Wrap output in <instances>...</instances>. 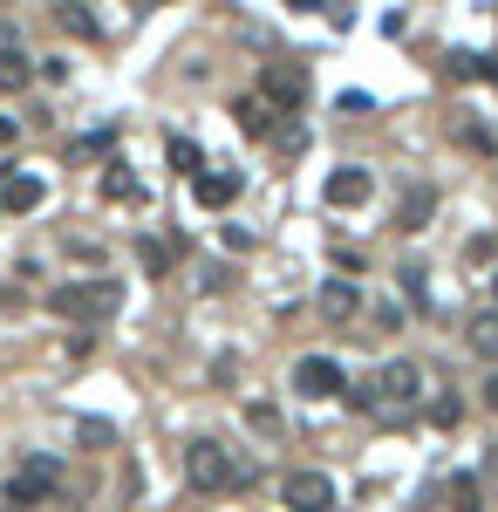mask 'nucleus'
<instances>
[{"instance_id": "1", "label": "nucleus", "mask_w": 498, "mask_h": 512, "mask_svg": "<svg viewBox=\"0 0 498 512\" xmlns=\"http://www.w3.org/2000/svg\"><path fill=\"white\" fill-rule=\"evenodd\" d=\"M48 308L62 321H110L123 308V280H62L48 294Z\"/></svg>"}, {"instance_id": "2", "label": "nucleus", "mask_w": 498, "mask_h": 512, "mask_svg": "<svg viewBox=\"0 0 498 512\" xmlns=\"http://www.w3.org/2000/svg\"><path fill=\"white\" fill-rule=\"evenodd\" d=\"M185 478H192L198 492H226V485H246V465H232L226 444H212V437H198V444H185Z\"/></svg>"}, {"instance_id": "3", "label": "nucleus", "mask_w": 498, "mask_h": 512, "mask_svg": "<svg viewBox=\"0 0 498 512\" xmlns=\"http://www.w3.org/2000/svg\"><path fill=\"white\" fill-rule=\"evenodd\" d=\"M423 396V369L417 362H383V376H376V410H417Z\"/></svg>"}, {"instance_id": "4", "label": "nucleus", "mask_w": 498, "mask_h": 512, "mask_svg": "<svg viewBox=\"0 0 498 512\" xmlns=\"http://www.w3.org/2000/svg\"><path fill=\"white\" fill-rule=\"evenodd\" d=\"M287 512H328L335 506V478L328 472H287Z\"/></svg>"}, {"instance_id": "5", "label": "nucleus", "mask_w": 498, "mask_h": 512, "mask_svg": "<svg viewBox=\"0 0 498 512\" xmlns=\"http://www.w3.org/2000/svg\"><path fill=\"white\" fill-rule=\"evenodd\" d=\"M260 96H267L273 110H294L307 96V69L301 62H267V76H260Z\"/></svg>"}, {"instance_id": "6", "label": "nucleus", "mask_w": 498, "mask_h": 512, "mask_svg": "<svg viewBox=\"0 0 498 512\" xmlns=\"http://www.w3.org/2000/svg\"><path fill=\"white\" fill-rule=\"evenodd\" d=\"M294 390H301V396L348 390V383H342V362H335V355H301V362H294Z\"/></svg>"}, {"instance_id": "7", "label": "nucleus", "mask_w": 498, "mask_h": 512, "mask_svg": "<svg viewBox=\"0 0 498 512\" xmlns=\"http://www.w3.org/2000/svg\"><path fill=\"white\" fill-rule=\"evenodd\" d=\"M369 192H376V178H369L362 164H342V171H328V205H335V212H355V205H369Z\"/></svg>"}, {"instance_id": "8", "label": "nucleus", "mask_w": 498, "mask_h": 512, "mask_svg": "<svg viewBox=\"0 0 498 512\" xmlns=\"http://www.w3.org/2000/svg\"><path fill=\"white\" fill-rule=\"evenodd\" d=\"M48 492H55V465H48V458H28L21 472L7 478V499H14V506H41Z\"/></svg>"}, {"instance_id": "9", "label": "nucleus", "mask_w": 498, "mask_h": 512, "mask_svg": "<svg viewBox=\"0 0 498 512\" xmlns=\"http://www.w3.org/2000/svg\"><path fill=\"white\" fill-rule=\"evenodd\" d=\"M430 212H437V185H410V192L396 198V233H423L430 226Z\"/></svg>"}, {"instance_id": "10", "label": "nucleus", "mask_w": 498, "mask_h": 512, "mask_svg": "<svg viewBox=\"0 0 498 512\" xmlns=\"http://www.w3.org/2000/svg\"><path fill=\"white\" fill-rule=\"evenodd\" d=\"M192 198L205 212H226L232 198H239V171H198L192 178Z\"/></svg>"}, {"instance_id": "11", "label": "nucleus", "mask_w": 498, "mask_h": 512, "mask_svg": "<svg viewBox=\"0 0 498 512\" xmlns=\"http://www.w3.org/2000/svg\"><path fill=\"white\" fill-rule=\"evenodd\" d=\"M35 205H41L35 171H7V178H0V212H35Z\"/></svg>"}, {"instance_id": "12", "label": "nucleus", "mask_w": 498, "mask_h": 512, "mask_svg": "<svg viewBox=\"0 0 498 512\" xmlns=\"http://www.w3.org/2000/svg\"><path fill=\"white\" fill-rule=\"evenodd\" d=\"M464 342H471V355L498 362V308H478V315L464 321Z\"/></svg>"}, {"instance_id": "13", "label": "nucleus", "mask_w": 498, "mask_h": 512, "mask_svg": "<svg viewBox=\"0 0 498 512\" xmlns=\"http://www.w3.org/2000/svg\"><path fill=\"white\" fill-rule=\"evenodd\" d=\"M232 117H239L246 137H267V130H273V103H267V96H239V103H232Z\"/></svg>"}, {"instance_id": "14", "label": "nucleus", "mask_w": 498, "mask_h": 512, "mask_svg": "<svg viewBox=\"0 0 498 512\" xmlns=\"http://www.w3.org/2000/svg\"><path fill=\"white\" fill-rule=\"evenodd\" d=\"M355 308H362V294H355V280H328V287H321V315H328V321H348Z\"/></svg>"}, {"instance_id": "15", "label": "nucleus", "mask_w": 498, "mask_h": 512, "mask_svg": "<svg viewBox=\"0 0 498 512\" xmlns=\"http://www.w3.org/2000/svg\"><path fill=\"white\" fill-rule=\"evenodd\" d=\"M451 506H458V512H485V499H478V478H471V472L451 478Z\"/></svg>"}, {"instance_id": "16", "label": "nucleus", "mask_w": 498, "mask_h": 512, "mask_svg": "<svg viewBox=\"0 0 498 512\" xmlns=\"http://www.w3.org/2000/svg\"><path fill=\"white\" fill-rule=\"evenodd\" d=\"M164 158L178 164V171H192V178H198V164H205V158H198V144H192V137H171V144H164Z\"/></svg>"}, {"instance_id": "17", "label": "nucleus", "mask_w": 498, "mask_h": 512, "mask_svg": "<svg viewBox=\"0 0 498 512\" xmlns=\"http://www.w3.org/2000/svg\"><path fill=\"white\" fill-rule=\"evenodd\" d=\"M28 76H35V69H28V55H0V89H21Z\"/></svg>"}, {"instance_id": "18", "label": "nucleus", "mask_w": 498, "mask_h": 512, "mask_svg": "<svg viewBox=\"0 0 498 512\" xmlns=\"http://www.w3.org/2000/svg\"><path fill=\"white\" fill-rule=\"evenodd\" d=\"M103 192H110V198H137V178H130L123 164H110V178H103Z\"/></svg>"}, {"instance_id": "19", "label": "nucleus", "mask_w": 498, "mask_h": 512, "mask_svg": "<svg viewBox=\"0 0 498 512\" xmlns=\"http://www.w3.org/2000/svg\"><path fill=\"white\" fill-rule=\"evenodd\" d=\"M62 28H69V35H96V14H89V7H62Z\"/></svg>"}, {"instance_id": "20", "label": "nucleus", "mask_w": 498, "mask_h": 512, "mask_svg": "<svg viewBox=\"0 0 498 512\" xmlns=\"http://www.w3.org/2000/svg\"><path fill=\"white\" fill-rule=\"evenodd\" d=\"M137 260H144V267H151V274H164V267H171V253H164V246H157V239H137Z\"/></svg>"}, {"instance_id": "21", "label": "nucleus", "mask_w": 498, "mask_h": 512, "mask_svg": "<svg viewBox=\"0 0 498 512\" xmlns=\"http://www.w3.org/2000/svg\"><path fill=\"white\" fill-rule=\"evenodd\" d=\"M458 417H464L458 396H437V403H430V424H458Z\"/></svg>"}, {"instance_id": "22", "label": "nucleus", "mask_w": 498, "mask_h": 512, "mask_svg": "<svg viewBox=\"0 0 498 512\" xmlns=\"http://www.w3.org/2000/svg\"><path fill=\"white\" fill-rule=\"evenodd\" d=\"M0 55H21V35H14V21H0Z\"/></svg>"}, {"instance_id": "23", "label": "nucleus", "mask_w": 498, "mask_h": 512, "mask_svg": "<svg viewBox=\"0 0 498 512\" xmlns=\"http://www.w3.org/2000/svg\"><path fill=\"white\" fill-rule=\"evenodd\" d=\"M485 410H492V417H498V369H492V376H485Z\"/></svg>"}, {"instance_id": "24", "label": "nucleus", "mask_w": 498, "mask_h": 512, "mask_svg": "<svg viewBox=\"0 0 498 512\" xmlns=\"http://www.w3.org/2000/svg\"><path fill=\"white\" fill-rule=\"evenodd\" d=\"M7 144H14V117H0V151H7Z\"/></svg>"}]
</instances>
